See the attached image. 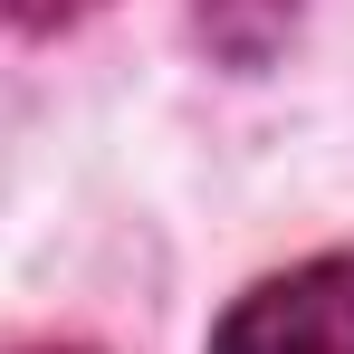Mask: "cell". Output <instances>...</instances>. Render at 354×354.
I'll use <instances>...</instances> for the list:
<instances>
[{
    "instance_id": "6da1fadb",
    "label": "cell",
    "mask_w": 354,
    "mask_h": 354,
    "mask_svg": "<svg viewBox=\"0 0 354 354\" xmlns=\"http://www.w3.org/2000/svg\"><path fill=\"white\" fill-rule=\"evenodd\" d=\"M211 354H354V249L259 278L221 316Z\"/></svg>"
},
{
    "instance_id": "7a4b0ae2",
    "label": "cell",
    "mask_w": 354,
    "mask_h": 354,
    "mask_svg": "<svg viewBox=\"0 0 354 354\" xmlns=\"http://www.w3.org/2000/svg\"><path fill=\"white\" fill-rule=\"evenodd\" d=\"M297 29V0H192V39L221 67H268Z\"/></svg>"
},
{
    "instance_id": "3957f363",
    "label": "cell",
    "mask_w": 354,
    "mask_h": 354,
    "mask_svg": "<svg viewBox=\"0 0 354 354\" xmlns=\"http://www.w3.org/2000/svg\"><path fill=\"white\" fill-rule=\"evenodd\" d=\"M106 0H0V29H19V39H58L77 19H96Z\"/></svg>"
},
{
    "instance_id": "277c9868",
    "label": "cell",
    "mask_w": 354,
    "mask_h": 354,
    "mask_svg": "<svg viewBox=\"0 0 354 354\" xmlns=\"http://www.w3.org/2000/svg\"><path fill=\"white\" fill-rule=\"evenodd\" d=\"M29 354H96V345H29Z\"/></svg>"
}]
</instances>
